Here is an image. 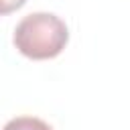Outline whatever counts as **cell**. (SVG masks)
Returning <instances> with one entry per match:
<instances>
[{
    "mask_svg": "<svg viewBox=\"0 0 130 130\" xmlns=\"http://www.w3.org/2000/svg\"><path fill=\"white\" fill-rule=\"evenodd\" d=\"M69 41L67 24L53 12H30L14 28L12 43L28 59L43 61L57 57Z\"/></svg>",
    "mask_w": 130,
    "mask_h": 130,
    "instance_id": "6da1fadb",
    "label": "cell"
},
{
    "mask_svg": "<svg viewBox=\"0 0 130 130\" xmlns=\"http://www.w3.org/2000/svg\"><path fill=\"white\" fill-rule=\"evenodd\" d=\"M4 130H53L45 120L35 116H16L6 122Z\"/></svg>",
    "mask_w": 130,
    "mask_h": 130,
    "instance_id": "7a4b0ae2",
    "label": "cell"
},
{
    "mask_svg": "<svg viewBox=\"0 0 130 130\" xmlns=\"http://www.w3.org/2000/svg\"><path fill=\"white\" fill-rule=\"evenodd\" d=\"M0 2H2V8H0L2 14H10L12 10H18L26 0H0Z\"/></svg>",
    "mask_w": 130,
    "mask_h": 130,
    "instance_id": "3957f363",
    "label": "cell"
}]
</instances>
